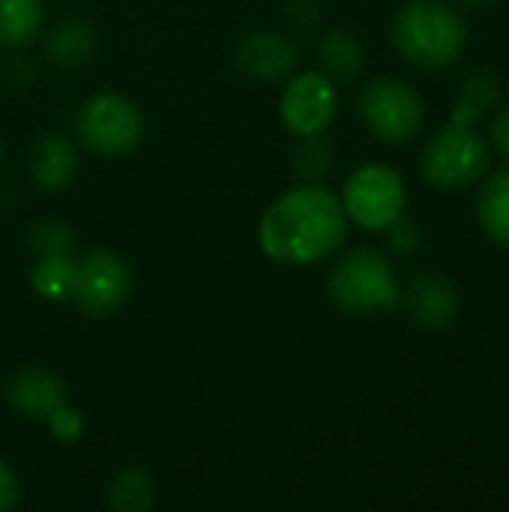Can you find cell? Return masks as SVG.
<instances>
[{"instance_id":"cell-4","label":"cell","mask_w":509,"mask_h":512,"mask_svg":"<svg viewBox=\"0 0 509 512\" xmlns=\"http://www.w3.org/2000/svg\"><path fill=\"white\" fill-rule=\"evenodd\" d=\"M489 165V147L474 126L450 123L438 129L423 150V177L441 189L471 186Z\"/></svg>"},{"instance_id":"cell-14","label":"cell","mask_w":509,"mask_h":512,"mask_svg":"<svg viewBox=\"0 0 509 512\" xmlns=\"http://www.w3.org/2000/svg\"><path fill=\"white\" fill-rule=\"evenodd\" d=\"M477 216H480L483 231L495 243L509 246V168L498 171L495 177L483 183L480 198H477Z\"/></svg>"},{"instance_id":"cell-19","label":"cell","mask_w":509,"mask_h":512,"mask_svg":"<svg viewBox=\"0 0 509 512\" xmlns=\"http://www.w3.org/2000/svg\"><path fill=\"white\" fill-rule=\"evenodd\" d=\"M321 60L330 75L336 78H351L363 66V48L348 30H333L321 42Z\"/></svg>"},{"instance_id":"cell-10","label":"cell","mask_w":509,"mask_h":512,"mask_svg":"<svg viewBox=\"0 0 509 512\" xmlns=\"http://www.w3.org/2000/svg\"><path fill=\"white\" fill-rule=\"evenodd\" d=\"M9 405L27 420H45L66 405V384L45 369H18L6 384Z\"/></svg>"},{"instance_id":"cell-26","label":"cell","mask_w":509,"mask_h":512,"mask_svg":"<svg viewBox=\"0 0 509 512\" xmlns=\"http://www.w3.org/2000/svg\"><path fill=\"white\" fill-rule=\"evenodd\" d=\"M0 159H3V144H0Z\"/></svg>"},{"instance_id":"cell-15","label":"cell","mask_w":509,"mask_h":512,"mask_svg":"<svg viewBox=\"0 0 509 512\" xmlns=\"http://www.w3.org/2000/svg\"><path fill=\"white\" fill-rule=\"evenodd\" d=\"M108 501L120 512H147L156 504V480L150 471L129 465L120 468L108 486Z\"/></svg>"},{"instance_id":"cell-17","label":"cell","mask_w":509,"mask_h":512,"mask_svg":"<svg viewBox=\"0 0 509 512\" xmlns=\"http://www.w3.org/2000/svg\"><path fill=\"white\" fill-rule=\"evenodd\" d=\"M93 45H96V36H93V27L84 24V21H63L51 30L45 48L51 54L54 63L60 66H81L90 54H93Z\"/></svg>"},{"instance_id":"cell-1","label":"cell","mask_w":509,"mask_h":512,"mask_svg":"<svg viewBox=\"0 0 509 512\" xmlns=\"http://www.w3.org/2000/svg\"><path fill=\"white\" fill-rule=\"evenodd\" d=\"M345 234L348 213L342 198L315 183L279 195L258 228L261 249L279 264H315L327 258Z\"/></svg>"},{"instance_id":"cell-12","label":"cell","mask_w":509,"mask_h":512,"mask_svg":"<svg viewBox=\"0 0 509 512\" xmlns=\"http://www.w3.org/2000/svg\"><path fill=\"white\" fill-rule=\"evenodd\" d=\"M408 303H411L414 318H417L423 327H435V330L453 324V318H456V312H459L456 288H453L447 279L435 276V273H426V276L414 279Z\"/></svg>"},{"instance_id":"cell-22","label":"cell","mask_w":509,"mask_h":512,"mask_svg":"<svg viewBox=\"0 0 509 512\" xmlns=\"http://www.w3.org/2000/svg\"><path fill=\"white\" fill-rule=\"evenodd\" d=\"M48 426H51V435L57 441H63V444H72V441H78L84 435V417L75 408H69V405L57 408L48 417Z\"/></svg>"},{"instance_id":"cell-2","label":"cell","mask_w":509,"mask_h":512,"mask_svg":"<svg viewBox=\"0 0 509 512\" xmlns=\"http://www.w3.org/2000/svg\"><path fill=\"white\" fill-rule=\"evenodd\" d=\"M393 39L414 66L441 69L462 54L468 27L465 18L441 0H411L396 12Z\"/></svg>"},{"instance_id":"cell-23","label":"cell","mask_w":509,"mask_h":512,"mask_svg":"<svg viewBox=\"0 0 509 512\" xmlns=\"http://www.w3.org/2000/svg\"><path fill=\"white\" fill-rule=\"evenodd\" d=\"M18 504V480L12 468L0 459V512H9Z\"/></svg>"},{"instance_id":"cell-6","label":"cell","mask_w":509,"mask_h":512,"mask_svg":"<svg viewBox=\"0 0 509 512\" xmlns=\"http://www.w3.org/2000/svg\"><path fill=\"white\" fill-rule=\"evenodd\" d=\"M78 129L84 144L102 156L129 153L144 135V117L129 96L99 93L93 96L78 117Z\"/></svg>"},{"instance_id":"cell-5","label":"cell","mask_w":509,"mask_h":512,"mask_svg":"<svg viewBox=\"0 0 509 512\" xmlns=\"http://www.w3.org/2000/svg\"><path fill=\"white\" fill-rule=\"evenodd\" d=\"M342 207L369 231L390 228L405 213V183L387 165H363L345 180Z\"/></svg>"},{"instance_id":"cell-7","label":"cell","mask_w":509,"mask_h":512,"mask_svg":"<svg viewBox=\"0 0 509 512\" xmlns=\"http://www.w3.org/2000/svg\"><path fill=\"white\" fill-rule=\"evenodd\" d=\"M129 291H132V273L120 255L108 249H93L78 261L72 300L84 315L90 318L114 315L129 300Z\"/></svg>"},{"instance_id":"cell-9","label":"cell","mask_w":509,"mask_h":512,"mask_svg":"<svg viewBox=\"0 0 509 512\" xmlns=\"http://www.w3.org/2000/svg\"><path fill=\"white\" fill-rule=\"evenodd\" d=\"M336 108H339L336 84L330 81V75L321 72H303L291 78L279 105L285 126L303 138L321 135L333 123Z\"/></svg>"},{"instance_id":"cell-13","label":"cell","mask_w":509,"mask_h":512,"mask_svg":"<svg viewBox=\"0 0 509 512\" xmlns=\"http://www.w3.org/2000/svg\"><path fill=\"white\" fill-rule=\"evenodd\" d=\"M33 177L42 189H63L69 186L75 168H78V156H75V147L60 138V135H48L39 141V147L33 150Z\"/></svg>"},{"instance_id":"cell-3","label":"cell","mask_w":509,"mask_h":512,"mask_svg":"<svg viewBox=\"0 0 509 512\" xmlns=\"http://www.w3.org/2000/svg\"><path fill=\"white\" fill-rule=\"evenodd\" d=\"M330 297L348 315H369L399 306L402 294L393 264L384 252L360 246L351 249L330 273Z\"/></svg>"},{"instance_id":"cell-21","label":"cell","mask_w":509,"mask_h":512,"mask_svg":"<svg viewBox=\"0 0 509 512\" xmlns=\"http://www.w3.org/2000/svg\"><path fill=\"white\" fill-rule=\"evenodd\" d=\"M498 99V81L486 72H477L474 78L465 81V90H462V105H468L477 117Z\"/></svg>"},{"instance_id":"cell-18","label":"cell","mask_w":509,"mask_h":512,"mask_svg":"<svg viewBox=\"0 0 509 512\" xmlns=\"http://www.w3.org/2000/svg\"><path fill=\"white\" fill-rule=\"evenodd\" d=\"M75 267L78 264L66 252H48V255H39L30 273V282L42 297L66 300L72 297V288H75Z\"/></svg>"},{"instance_id":"cell-11","label":"cell","mask_w":509,"mask_h":512,"mask_svg":"<svg viewBox=\"0 0 509 512\" xmlns=\"http://www.w3.org/2000/svg\"><path fill=\"white\" fill-rule=\"evenodd\" d=\"M240 66L261 81H282L297 66V48L276 30H255L240 42Z\"/></svg>"},{"instance_id":"cell-8","label":"cell","mask_w":509,"mask_h":512,"mask_svg":"<svg viewBox=\"0 0 509 512\" xmlns=\"http://www.w3.org/2000/svg\"><path fill=\"white\" fill-rule=\"evenodd\" d=\"M363 117L381 141L402 144L423 123V99L402 78H378L363 93Z\"/></svg>"},{"instance_id":"cell-25","label":"cell","mask_w":509,"mask_h":512,"mask_svg":"<svg viewBox=\"0 0 509 512\" xmlns=\"http://www.w3.org/2000/svg\"><path fill=\"white\" fill-rule=\"evenodd\" d=\"M462 3H465V6H486L489 0H462Z\"/></svg>"},{"instance_id":"cell-24","label":"cell","mask_w":509,"mask_h":512,"mask_svg":"<svg viewBox=\"0 0 509 512\" xmlns=\"http://www.w3.org/2000/svg\"><path fill=\"white\" fill-rule=\"evenodd\" d=\"M492 138H495L498 150L509 159V108H504V111L495 117V123H492Z\"/></svg>"},{"instance_id":"cell-20","label":"cell","mask_w":509,"mask_h":512,"mask_svg":"<svg viewBox=\"0 0 509 512\" xmlns=\"http://www.w3.org/2000/svg\"><path fill=\"white\" fill-rule=\"evenodd\" d=\"M33 246L39 255H48V252H66L75 246V234L66 222H39L30 234Z\"/></svg>"},{"instance_id":"cell-16","label":"cell","mask_w":509,"mask_h":512,"mask_svg":"<svg viewBox=\"0 0 509 512\" xmlns=\"http://www.w3.org/2000/svg\"><path fill=\"white\" fill-rule=\"evenodd\" d=\"M42 27V0H0V45L18 48Z\"/></svg>"}]
</instances>
